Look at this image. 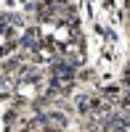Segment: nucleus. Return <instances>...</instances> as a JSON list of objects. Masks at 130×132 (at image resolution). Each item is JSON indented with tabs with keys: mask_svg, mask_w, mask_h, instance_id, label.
Here are the masks:
<instances>
[{
	"mask_svg": "<svg viewBox=\"0 0 130 132\" xmlns=\"http://www.w3.org/2000/svg\"><path fill=\"white\" fill-rule=\"evenodd\" d=\"M64 132H80V129H64Z\"/></svg>",
	"mask_w": 130,
	"mask_h": 132,
	"instance_id": "obj_5",
	"label": "nucleus"
},
{
	"mask_svg": "<svg viewBox=\"0 0 130 132\" xmlns=\"http://www.w3.org/2000/svg\"><path fill=\"white\" fill-rule=\"evenodd\" d=\"M125 124H127V129H130V108L125 111Z\"/></svg>",
	"mask_w": 130,
	"mask_h": 132,
	"instance_id": "obj_3",
	"label": "nucleus"
},
{
	"mask_svg": "<svg viewBox=\"0 0 130 132\" xmlns=\"http://www.w3.org/2000/svg\"><path fill=\"white\" fill-rule=\"evenodd\" d=\"M32 132H45V127H40V129H32Z\"/></svg>",
	"mask_w": 130,
	"mask_h": 132,
	"instance_id": "obj_4",
	"label": "nucleus"
},
{
	"mask_svg": "<svg viewBox=\"0 0 130 132\" xmlns=\"http://www.w3.org/2000/svg\"><path fill=\"white\" fill-rule=\"evenodd\" d=\"M48 122L56 124V127H61V129H69V124H72V114L61 111V108H48Z\"/></svg>",
	"mask_w": 130,
	"mask_h": 132,
	"instance_id": "obj_2",
	"label": "nucleus"
},
{
	"mask_svg": "<svg viewBox=\"0 0 130 132\" xmlns=\"http://www.w3.org/2000/svg\"><path fill=\"white\" fill-rule=\"evenodd\" d=\"M96 90H98V93L106 98V101H112V103H117V101H120V95L125 93L120 82H104L101 87H96Z\"/></svg>",
	"mask_w": 130,
	"mask_h": 132,
	"instance_id": "obj_1",
	"label": "nucleus"
}]
</instances>
